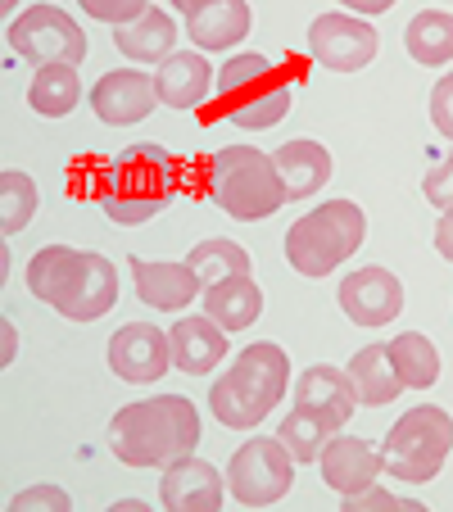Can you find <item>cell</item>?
Instances as JSON below:
<instances>
[{"mask_svg": "<svg viewBox=\"0 0 453 512\" xmlns=\"http://www.w3.org/2000/svg\"><path fill=\"white\" fill-rule=\"evenodd\" d=\"M159 105L155 91V73H141V68H114L91 87V109H96L100 123L109 127H132L141 118H150Z\"/></svg>", "mask_w": 453, "mask_h": 512, "instance_id": "cell-14", "label": "cell"}, {"mask_svg": "<svg viewBox=\"0 0 453 512\" xmlns=\"http://www.w3.org/2000/svg\"><path fill=\"white\" fill-rule=\"evenodd\" d=\"M227 494L232 490H227L222 472L195 454L168 463L164 476H159V503H164V508H177V512H213V508H222Z\"/></svg>", "mask_w": 453, "mask_h": 512, "instance_id": "cell-15", "label": "cell"}, {"mask_svg": "<svg viewBox=\"0 0 453 512\" xmlns=\"http://www.w3.org/2000/svg\"><path fill=\"white\" fill-rule=\"evenodd\" d=\"M367 236V213L354 200H327L313 213L295 218L286 232V263L299 277H327Z\"/></svg>", "mask_w": 453, "mask_h": 512, "instance_id": "cell-7", "label": "cell"}, {"mask_svg": "<svg viewBox=\"0 0 453 512\" xmlns=\"http://www.w3.org/2000/svg\"><path fill=\"white\" fill-rule=\"evenodd\" d=\"M209 195L236 223H263L286 204L277 159L254 145H227L209 159Z\"/></svg>", "mask_w": 453, "mask_h": 512, "instance_id": "cell-6", "label": "cell"}, {"mask_svg": "<svg viewBox=\"0 0 453 512\" xmlns=\"http://www.w3.org/2000/svg\"><path fill=\"white\" fill-rule=\"evenodd\" d=\"M453 449V417L440 404H417L390 426V435L381 440L386 454V472L399 476L408 485H426L440 476L444 458Z\"/></svg>", "mask_w": 453, "mask_h": 512, "instance_id": "cell-8", "label": "cell"}, {"mask_svg": "<svg viewBox=\"0 0 453 512\" xmlns=\"http://www.w3.org/2000/svg\"><path fill=\"white\" fill-rule=\"evenodd\" d=\"M340 503H345L349 512H358V508H422V503H413V499H399V494H390V490H381V485H363V490H354V494H340Z\"/></svg>", "mask_w": 453, "mask_h": 512, "instance_id": "cell-33", "label": "cell"}, {"mask_svg": "<svg viewBox=\"0 0 453 512\" xmlns=\"http://www.w3.org/2000/svg\"><path fill=\"white\" fill-rule=\"evenodd\" d=\"M340 426L331 422L327 413H318L313 404H299L295 399V408H290L286 417H281V445L295 454V463H318L322 458V449L331 445V435H336Z\"/></svg>", "mask_w": 453, "mask_h": 512, "instance_id": "cell-27", "label": "cell"}, {"mask_svg": "<svg viewBox=\"0 0 453 512\" xmlns=\"http://www.w3.org/2000/svg\"><path fill=\"white\" fill-rule=\"evenodd\" d=\"M431 123L444 141H453V73H444L431 91Z\"/></svg>", "mask_w": 453, "mask_h": 512, "instance_id": "cell-36", "label": "cell"}, {"mask_svg": "<svg viewBox=\"0 0 453 512\" xmlns=\"http://www.w3.org/2000/svg\"><path fill=\"white\" fill-rule=\"evenodd\" d=\"M404 46L413 64L422 68H444L453 59V14L449 10H422L408 19Z\"/></svg>", "mask_w": 453, "mask_h": 512, "instance_id": "cell-28", "label": "cell"}, {"mask_svg": "<svg viewBox=\"0 0 453 512\" xmlns=\"http://www.w3.org/2000/svg\"><path fill=\"white\" fill-rule=\"evenodd\" d=\"M435 250L453 263V209H440V223H435Z\"/></svg>", "mask_w": 453, "mask_h": 512, "instance_id": "cell-37", "label": "cell"}, {"mask_svg": "<svg viewBox=\"0 0 453 512\" xmlns=\"http://www.w3.org/2000/svg\"><path fill=\"white\" fill-rule=\"evenodd\" d=\"M295 399L299 404H313L318 413H327L336 426H345L349 417H354L358 390H354V377H349V372L327 368V363H313V368L295 381Z\"/></svg>", "mask_w": 453, "mask_h": 512, "instance_id": "cell-25", "label": "cell"}, {"mask_svg": "<svg viewBox=\"0 0 453 512\" xmlns=\"http://www.w3.org/2000/svg\"><path fill=\"white\" fill-rule=\"evenodd\" d=\"M186 263L195 268L200 286H218L222 277H236V272H254V259L245 254V245L227 241V236H209V241H200L191 254H186Z\"/></svg>", "mask_w": 453, "mask_h": 512, "instance_id": "cell-30", "label": "cell"}, {"mask_svg": "<svg viewBox=\"0 0 453 512\" xmlns=\"http://www.w3.org/2000/svg\"><path fill=\"white\" fill-rule=\"evenodd\" d=\"M114 46L123 50L132 64H164L168 55H173L177 46V23L168 10H150L141 14V19L123 23V28H114Z\"/></svg>", "mask_w": 453, "mask_h": 512, "instance_id": "cell-23", "label": "cell"}, {"mask_svg": "<svg viewBox=\"0 0 453 512\" xmlns=\"http://www.w3.org/2000/svg\"><path fill=\"white\" fill-rule=\"evenodd\" d=\"M173 186H177V168L164 145L159 141L132 145L100 177V209L118 227H141L173 200Z\"/></svg>", "mask_w": 453, "mask_h": 512, "instance_id": "cell-4", "label": "cell"}, {"mask_svg": "<svg viewBox=\"0 0 453 512\" xmlns=\"http://www.w3.org/2000/svg\"><path fill=\"white\" fill-rule=\"evenodd\" d=\"M168 5H173V10H182V14H191L195 5H204V0H168Z\"/></svg>", "mask_w": 453, "mask_h": 512, "instance_id": "cell-40", "label": "cell"}, {"mask_svg": "<svg viewBox=\"0 0 453 512\" xmlns=\"http://www.w3.org/2000/svg\"><path fill=\"white\" fill-rule=\"evenodd\" d=\"M10 50L23 55L32 68L46 64H82L87 59V32L73 14H64L59 5H28L10 19Z\"/></svg>", "mask_w": 453, "mask_h": 512, "instance_id": "cell-10", "label": "cell"}, {"mask_svg": "<svg viewBox=\"0 0 453 512\" xmlns=\"http://www.w3.org/2000/svg\"><path fill=\"white\" fill-rule=\"evenodd\" d=\"M82 100V78L78 64H46L32 73L28 82V105L37 109L41 118H68Z\"/></svg>", "mask_w": 453, "mask_h": 512, "instance_id": "cell-26", "label": "cell"}, {"mask_svg": "<svg viewBox=\"0 0 453 512\" xmlns=\"http://www.w3.org/2000/svg\"><path fill=\"white\" fill-rule=\"evenodd\" d=\"M0 327H5V331H0V336H5V340H0V363H5V368H10L14 358H19V327H14L10 318L0 322Z\"/></svg>", "mask_w": 453, "mask_h": 512, "instance_id": "cell-39", "label": "cell"}, {"mask_svg": "<svg viewBox=\"0 0 453 512\" xmlns=\"http://www.w3.org/2000/svg\"><path fill=\"white\" fill-rule=\"evenodd\" d=\"M376 50H381V37L363 14L331 10L309 23V55L331 73H363L376 59Z\"/></svg>", "mask_w": 453, "mask_h": 512, "instance_id": "cell-11", "label": "cell"}, {"mask_svg": "<svg viewBox=\"0 0 453 512\" xmlns=\"http://www.w3.org/2000/svg\"><path fill=\"white\" fill-rule=\"evenodd\" d=\"M213 96H218V114L227 123L245 127V132H263V127H277L290 114L295 87L268 55L245 50V55H232L218 68Z\"/></svg>", "mask_w": 453, "mask_h": 512, "instance_id": "cell-5", "label": "cell"}, {"mask_svg": "<svg viewBox=\"0 0 453 512\" xmlns=\"http://www.w3.org/2000/svg\"><path fill=\"white\" fill-rule=\"evenodd\" d=\"M290 386V358L272 340H254L236 354V363L209 386V413L227 431H254Z\"/></svg>", "mask_w": 453, "mask_h": 512, "instance_id": "cell-3", "label": "cell"}, {"mask_svg": "<svg viewBox=\"0 0 453 512\" xmlns=\"http://www.w3.org/2000/svg\"><path fill=\"white\" fill-rule=\"evenodd\" d=\"M250 28V0H204L186 14V37L195 41V50H232L236 41L250 37Z\"/></svg>", "mask_w": 453, "mask_h": 512, "instance_id": "cell-19", "label": "cell"}, {"mask_svg": "<svg viewBox=\"0 0 453 512\" xmlns=\"http://www.w3.org/2000/svg\"><path fill=\"white\" fill-rule=\"evenodd\" d=\"M105 440L127 467H168L200 445V408L186 395L136 399L109 417Z\"/></svg>", "mask_w": 453, "mask_h": 512, "instance_id": "cell-1", "label": "cell"}, {"mask_svg": "<svg viewBox=\"0 0 453 512\" xmlns=\"http://www.w3.org/2000/svg\"><path fill=\"white\" fill-rule=\"evenodd\" d=\"M37 182H32V173H23V168H5V177H0V213H5V236H19L23 227L37 218Z\"/></svg>", "mask_w": 453, "mask_h": 512, "instance_id": "cell-31", "label": "cell"}, {"mask_svg": "<svg viewBox=\"0 0 453 512\" xmlns=\"http://www.w3.org/2000/svg\"><path fill=\"white\" fill-rule=\"evenodd\" d=\"M390 358H395V368L408 390H431L440 381V349L422 331H399L390 340Z\"/></svg>", "mask_w": 453, "mask_h": 512, "instance_id": "cell-29", "label": "cell"}, {"mask_svg": "<svg viewBox=\"0 0 453 512\" xmlns=\"http://www.w3.org/2000/svg\"><path fill=\"white\" fill-rule=\"evenodd\" d=\"M349 14H363V19H372V14H386V10H395L399 0H340Z\"/></svg>", "mask_w": 453, "mask_h": 512, "instance_id": "cell-38", "label": "cell"}, {"mask_svg": "<svg viewBox=\"0 0 453 512\" xmlns=\"http://www.w3.org/2000/svg\"><path fill=\"white\" fill-rule=\"evenodd\" d=\"M277 159V173H281V186H286V200H309L318 195L322 186L331 182V150L322 141H309V136H299V141H286L272 150Z\"/></svg>", "mask_w": 453, "mask_h": 512, "instance_id": "cell-21", "label": "cell"}, {"mask_svg": "<svg viewBox=\"0 0 453 512\" xmlns=\"http://www.w3.org/2000/svg\"><path fill=\"white\" fill-rule=\"evenodd\" d=\"M295 485V454L281 445V435H254L227 463V490L241 508H272Z\"/></svg>", "mask_w": 453, "mask_h": 512, "instance_id": "cell-9", "label": "cell"}, {"mask_svg": "<svg viewBox=\"0 0 453 512\" xmlns=\"http://www.w3.org/2000/svg\"><path fill=\"white\" fill-rule=\"evenodd\" d=\"M109 368H114V377L132 381V386H150L173 368V340H168V331L150 327V322H127L109 340Z\"/></svg>", "mask_w": 453, "mask_h": 512, "instance_id": "cell-13", "label": "cell"}, {"mask_svg": "<svg viewBox=\"0 0 453 512\" xmlns=\"http://www.w3.org/2000/svg\"><path fill=\"white\" fill-rule=\"evenodd\" d=\"M14 512H28V508H73V499H68V490H59V485H32V490H19L10 499Z\"/></svg>", "mask_w": 453, "mask_h": 512, "instance_id": "cell-35", "label": "cell"}, {"mask_svg": "<svg viewBox=\"0 0 453 512\" xmlns=\"http://www.w3.org/2000/svg\"><path fill=\"white\" fill-rule=\"evenodd\" d=\"M78 5H82V14L109 23V28H123V23L141 19L150 10V0H78Z\"/></svg>", "mask_w": 453, "mask_h": 512, "instance_id": "cell-32", "label": "cell"}, {"mask_svg": "<svg viewBox=\"0 0 453 512\" xmlns=\"http://www.w3.org/2000/svg\"><path fill=\"white\" fill-rule=\"evenodd\" d=\"M168 340H173V368L186 372V377H209L227 358V327H218L209 313L177 318Z\"/></svg>", "mask_w": 453, "mask_h": 512, "instance_id": "cell-17", "label": "cell"}, {"mask_svg": "<svg viewBox=\"0 0 453 512\" xmlns=\"http://www.w3.org/2000/svg\"><path fill=\"white\" fill-rule=\"evenodd\" d=\"M422 191H426V200H431L435 209H453V150L431 168V173H426Z\"/></svg>", "mask_w": 453, "mask_h": 512, "instance_id": "cell-34", "label": "cell"}, {"mask_svg": "<svg viewBox=\"0 0 453 512\" xmlns=\"http://www.w3.org/2000/svg\"><path fill=\"white\" fill-rule=\"evenodd\" d=\"M318 472L336 494H354V490L372 485L376 476L386 472V454H381L372 440H363V435H340L336 431L331 435V445L322 449V458H318Z\"/></svg>", "mask_w": 453, "mask_h": 512, "instance_id": "cell-16", "label": "cell"}, {"mask_svg": "<svg viewBox=\"0 0 453 512\" xmlns=\"http://www.w3.org/2000/svg\"><path fill=\"white\" fill-rule=\"evenodd\" d=\"M0 5H5L10 14H19V0H0Z\"/></svg>", "mask_w": 453, "mask_h": 512, "instance_id": "cell-41", "label": "cell"}, {"mask_svg": "<svg viewBox=\"0 0 453 512\" xmlns=\"http://www.w3.org/2000/svg\"><path fill=\"white\" fill-rule=\"evenodd\" d=\"M204 313L227 331L254 327L263 313V290L254 272H236V277H222L218 286H204Z\"/></svg>", "mask_w": 453, "mask_h": 512, "instance_id": "cell-22", "label": "cell"}, {"mask_svg": "<svg viewBox=\"0 0 453 512\" xmlns=\"http://www.w3.org/2000/svg\"><path fill=\"white\" fill-rule=\"evenodd\" d=\"M28 290L68 322H96L118 304V268L96 250L46 245L28 259Z\"/></svg>", "mask_w": 453, "mask_h": 512, "instance_id": "cell-2", "label": "cell"}, {"mask_svg": "<svg viewBox=\"0 0 453 512\" xmlns=\"http://www.w3.org/2000/svg\"><path fill=\"white\" fill-rule=\"evenodd\" d=\"M213 82H218V68H209L204 50H173L155 73L159 105H168V109H195L209 96Z\"/></svg>", "mask_w": 453, "mask_h": 512, "instance_id": "cell-20", "label": "cell"}, {"mask_svg": "<svg viewBox=\"0 0 453 512\" xmlns=\"http://www.w3.org/2000/svg\"><path fill=\"white\" fill-rule=\"evenodd\" d=\"M132 281H136V295L159 313H177L195 295H204L191 263H159V259H136L132 254Z\"/></svg>", "mask_w": 453, "mask_h": 512, "instance_id": "cell-18", "label": "cell"}, {"mask_svg": "<svg viewBox=\"0 0 453 512\" xmlns=\"http://www.w3.org/2000/svg\"><path fill=\"white\" fill-rule=\"evenodd\" d=\"M349 377H354V390H358V404L367 408H386L390 399L404 395V377H399L395 358H390V345H363L354 358H349Z\"/></svg>", "mask_w": 453, "mask_h": 512, "instance_id": "cell-24", "label": "cell"}, {"mask_svg": "<svg viewBox=\"0 0 453 512\" xmlns=\"http://www.w3.org/2000/svg\"><path fill=\"white\" fill-rule=\"evenodd\" d=\"M336 300L354 327H390L404 313V281L381 263H367V268H354L340 281Z\"/></svg>", "mask_w": 453, "mask_h": 512, "instance_id": "cell-12", "label": "cell"}]
</instances>
